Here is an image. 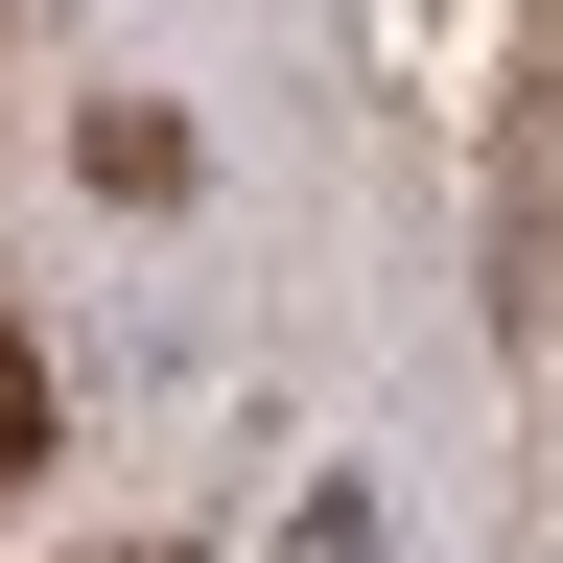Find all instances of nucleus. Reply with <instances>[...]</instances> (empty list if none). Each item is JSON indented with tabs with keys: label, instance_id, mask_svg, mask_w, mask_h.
Returning <instances> with one entry per match:
<instances>
[{
	"label": "nucleus",
	"instance_id": "obj_1",
	"mask_svg": "<svg viewBox=\"0 0 563 563\" xmlns=\"http://www.w3.org/2000/svg\"><path fill=\"white\" fill-rule=\"evenodd\" d=\"M24 470H47V352L0 329V493H24Z\"/></svg>",
	"mask_w": 563,
	"mask_h": 563
}]
</instances>
